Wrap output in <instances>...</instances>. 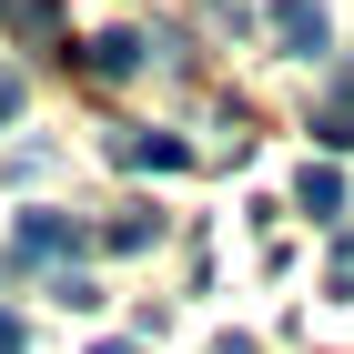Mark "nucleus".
Instances as JSON below:
<instances>
[{"instance_id": "39448f33", "label": "nucleus", "mask_w": 354, "mask_h": 354, "mask_svg": "<svg viewBox=\"0 0 354 354\" xmlns=\"http://www.w3.org/2000/svg\"><path fill=\"white\" fill-rule=\"evenodd\" d=\"M294 203H304L314 223H334V213H344V172H334V162H314V172L294 183Z\"/></svg>"}, {"instance_id": "20e7f679", "label": "nucleus", "mask_w": 354, "mask_h": 354, "mask_svg": "<svg viewBox=\"0 0 354 354\" xmlns=\"http://www.w3.org/2000/svg\"><path fill=\"white\" fill-rule=\"evenodd\" d=\"M82 61L122 82V71H142V41H132V30H91V41H82Z\"/></svg>"}, {"instance_id": "423d86ee", "label": "nucleus", "mask_w": 354, "mask_h": 354, "mask_svg": "<svg viewBox=\"0 0 354 354\" xmlns=\"http://www.w3.org/2000/svg\"><path fill=\"white\" fill-rule=\"evenodd\" d=\"M152 233H162V223H152V213H122V223H102V243H111V253H142V243H152Z\"/></svg>"}, {"instance_id": "f03ea898", "label": "nucleus", "mask_w": 354, "mask_h": 354, "mask_svg": "<svg viewBox=\"0 0 354 354\" xmlns=\"http://www.w3.org/2000/svg\"><path fill=\"white\" fill-rule=\"evenodd\" d=\"M71 243H82V233H71L61 213H21V233H10V253H21V263H61Z\"/></svg>"}, {"instance_id": "1a4fd4ad", "label": "nucleus", "mask_w": 354, "mask_h": 354, "mask_svg": "<svg viewBox=\"0 0 354 354\" xmlns=\"http://www.w3.org/2000/svg\"><path fill=\"white\" fill-rule=\"evenodd\" d=\"M10 111H21V71H0V122H10Z\"/></svg>"}, {"instance_id": "f8f14e48", "label": "nucleus", "mask_w": 354, "mask_h": 354, "mask_svg": "<svg viewBox=\"0 0 354 354\" xmlns=\"http://www.w3.org/2000/svg\"><path fill=\"white\" fill-rule=\"evenodd\" d=\"M91 354H142V344H91Z\"/></svg>"}, {"instance_id": "f257e3e1", "label": "nucleus", "mask_w": 354, "mask_h": 354, "mask_svg": "<svg viewBox=\"0 0 354 354\" xmlns=\"http://www.w3.org/2000/svg\"><path fill=\"white\" fill-rule=\"evenodd\" d=\"M273 41H283L294 61H324V41H334L324 0H273Z\"/></svg>"}, {"instance_id": "9b49d317", "label": "nucleus", "mask_w": 354, "mask_h": 354, "mask_svg": "<svg viewBox=\"0 0 354 354\" xmlns=\"http://www.w3.org/2000/svg\"><path fill=\"white\" fill-rule=\"evenodd\" d=\"M213 354H253V344H243V334H223V344H213Z\"/></svg>"}, {"instance_id": "9d476101", "label": "nucleus", "mask_w": 354, "mask_h": 354, "mask_svg": "<svg viewBox=\"0 0 354 354\" xmlns=\"http://www.w3.org/2000/svg\"><path fill=\"white\" fill-rule=\"evenodd\" d=\"M334 102H344V111H354V71H344V82H334ZM344 111H334V122H344Z\"/></svg>"}, {"instance_id": "6e6552de", "label": "nucleus", "mask_w": 354, "mask_h": 354, "mask_svg": "<svg viewBox=\"0 0 354 354\" xmlns=\"http://www.w3.org/2000/svg\"><path fill=\"white\" fill-rule=\"evenodd\" d=\"M334 294H354V233L334 243Z\"/></svg>"}, {"instance_id": "7ed1b4c3", "label": "nucleus", "mask_w": 354, "mask_h": 354, "mask_svg": "<svg viewBox=\"0 0 354 354\" xmlns=\"http://www.w3.org/2000/svg\"><path fill=\"white\" fill-rule=\"evenodd\" d=\"M111 152H122L132 172H183V162H192V142H172V132H122Z\"/></svg>"}, {"instance_id": "0eeeda50", "label": "nucleus", "mask_w": 354, "mask_h": 354, "mask_svg": "<svg viewBox=\"0 0 354 354\" xmlns=\"http://www.w3.org/2000/svg\"><path fill=\"white\" fill-rule=\"evenodd\" d=\"M21 344H30V324L10 314V304H0V354H21Z\"/></svg>"}]
</instances>
